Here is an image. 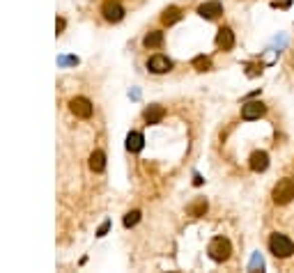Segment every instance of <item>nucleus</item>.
<instances>
[{
    "label": "nucleus",
    "mask_w": 294,
    "mask_h": 273,
    "mask_svg": "<svg viewBox=\"0 0 294 273\" xmlns=\"http://www.w3.org/2000/svg\"><path fill=\"white\" fill-rule=\"evenodd\" d=\"M269 250L273 252V257L285 259V257H289L294 252V243H292V239H287L285 234H271V239H269Z\"/></svg>",
    "instance_id": "f257e3e1"
},
{
    "label": "nucleus",
    "mask_w": 294,
    "mask_h": 273,
    "mask_svg": "<svg viewBox=\"0 0 294 273\" xmlns=\"http://www.w3.org/2000/svg\"><path fill=\"white\" fill-rule=\"evenodd\" d=\"M273 202L276 204H287L292 202L294 197V179H289V177H285V179H280L276 186H273Z\"/></svg>",
    "instance_id": "f03ea898"
},
{
    "label": "nucleus",
    "mask_w": 294,
    "mask_h": 273,
    "mask_svg": "<svg viewBox=\"0 0 294 273\" xmlns=\"http://www.w3.org/2000/svg\"><path fill=\"white\" fill-rule=\"evenodd\" d=\"M207 252H209V257H212L214 262H225V259L230 257V252H232V246H230L228 239H223V236H216V239L209 243Z\"/></svg>",
    "instance_id": "7ed1b4c3"
},
{
    "label": "nucleus",
    "mask_w": 294,
    "mask_h": 273,
    "mask_svg": "<svg viewBox=\"0 0 294 273\" xmlns=\"http://www.w3.org/2000/svg\"><path fill=\"white\" fill-rule=\"evenodd\" d=\"M71 113L76 115V117H83V120H87L90 115H92V104L87 101L85 97H76V99H71Z\"/></svg>",
    "instance_id": "20e7f679"
},
{
    "label": "nucleus",
    "mask_w": 294,
    "mask_h": 273,
    "mask_svg": "<svg viewBox=\"0 0 294 273\" xmlns=\"http://www.w3.org/2000/svg\"><path fill=\"white\" fill-rule=\"evenodd\" d=\"M264 113H267V106L262 104V101H248V104H244V108H241V117H244V120H257V117H262Z\"/></svg>",
    "instance_id": "39448f33"
},
{
    "label": "nucleus",
    "mask_w": 294,
    "mask_h": 273,
    "mask_svg": "<svg viewBox=\"0 0 294 273\" xmlns=\"http://www.w3.org/2000/svg\"><path fill=\"white\" fill-rule=\"evenodd\" d=\"M198 14H200L202 19L212 21V19H216V17H221V14H223V5H221L218 0H209V3H205V5L198 7Z\"/></svg>",
    "instance_id": "423d86ee"
},
{
    "label": "nucleus",
    "mask_w": 294,
    "mask_h": 273,
    "mask_svg": "<svg viewBox=\"0 0 294 273\" xmlns=\"http://www.w3.org/2000/svg\"><path fill=\"white\" fill-rule=\"evenodd\" d=\"M122 17H124V10H122V5L117 3V0H110V3L104 5V19L106 21L117 23V21H122Z\"/></svg>",
    "instance_id": "0eeeda50"
},
{
    "label": "nucleus",
    "mask_w": 294,
    "mask_h": 273,
    "mask_svg": "<svg viewBox=\"0 0 294 273\" xmlns=\"http://www.w3.org/2000/svg\"><path fill=\"white\" fill-rule=\"evenodd\" d=\"M147 67H150V71H154V74H166V71L173 69V62H170L166 55H154V58H150Z\"/></svg>",
    "instance_id": "6e6552de"
},
{
    "label": "nucleus",
    "mask_w": 294,
    "mask_h": 273,
    "mask_svg": "<svg viewBox=\"0 0 294 273\" xmlns=\"http://www.w3.org/2000/svg\"><path fill=\"white\" fill-rule=\"evenodd\" d=\"M248 165H251L253 172H264L269 165V156L267 152H253L251 154V161H248Z\"/></svg>",
    "instance_id": "1a4fd4ad"
},
{
    "label": "nucleus",
    "mask_w": 294,
    "mask_h": 273,
    "mask_svg": "<svg viewBox=\"0 0 294 273\" xmlns=\"http://www.w3.org/2000/svg\"><path fill=\"white\" fill-rule=\"evenodd\" d=\"M216 46L218 49H223V51H230L234 46V35L230 28H221L216 35Z\"/></svg>",
    "instance_id": "9d476101"
},
{
    "label": "nucleus",
    "mask_w": 294,
    "mask_h": 273,
    "mask_svg": "<svg viewBox=\"0 0 294 273\" xmlns=\"http://www.w3.org/2000/svg\"><path fill=\"white\" fill-rule=\"evenodd\" d=\"M164 115H166V110L161 106H150L145 110V122L147 124H159V122L164 120Z\"/></svg>",
    "instance_id": "9b49d317"
},
{
    "label": "nucleus",
    "mask_w": 294,
    "mask_h": 273,
    "mask_svg": "<svg viewBox=\"0 0 294 273\" xmlns=\"http://www.w3.org/2000/svg\"><path fill=\"white\" fill-rule=\"evenodd\" d=\"M142 145H145V140H142V136L138 131H131L129 136H126V149H129V152H140Z\"/></svg>",
    "instance_id": "f8f14e48"
},
{
    "label": "nucleus",
    "mask_w": 294,
    "mask_h": 273,
    "mask_svg": "<svg viewBox=\"0 0 294 273\" xmlns=\"http://www.w3.org/2000/svg\"><path fill=\"white\" fill-rule=\"evenodd\" d=\"M142 44H145L147 49H159V46L164 44V33H159V30H152L150 35H145Z\"/></svg>",
    "instance_id": "ddd939ff"
},
{
    "label": "nucleus",
    "mask_w": 294,
    "mask_h": 273,
    "mask_svg": "<svg viewBox=\"0 0 294 273\" xmlns=\"http://www.w3.org/2000/svg\"><path fill=\"white\" fill-rule=\"evenodd\" d=\"M182 19V12L177 10V7H168V10H164V14H161V21L166 23V26H173V23H177Z\"/></svg>",
    "instance_id": "4468645a"
},
{
    "label": "nucleus",
    "mask_w": 294,
    "mask_h": 273,
    "mask_svg": "<svg viewBox=\"0 0 294 273\" xmlns=\"http://www.w3.org/2000/svg\"><path fill=\"white\" fill-rule=\"evenodd\" d=\"M90 168L94 170V172H101V170L106 168V154L104 152H94L92 156H90Z\"/></svg>",
    "instance_id": "2eb2a0df"
},
{
    "label": "nucleus",
    "mask_w": 294,
    "mask_h": 273,
    "mask_svg": "<svg viewBox=\"0 0 294 273\" xmlns=\"http://www.w3.org/2000/svg\"><path fill=\"white\" fill-rule=\"evenodd\" d=\"M205 211H207V202H205V200H198L196 204H191L189 207L191 216H205Z\"/></svg>",
    "instance_id": "dca6fc26"
},
{
    "label": "nucleus",
    "mask_w": 294,
    "mask_h": 273,
    "mask_svg": "<svg viewBox=\"0 0 294 273\" xmlns=\"http://www.w3.org/2000/svg\"><path fill=\"white\" fill-rule=\"evenodd\" d=\"M193 67H196L198 71H207L209 67H212V60H209V58H205V55H200V58H196V60H193Z\"/></svg>",
    "instance_id": "f3484780"
},
{
    "label": "nucleus",
    "mask_w": 294,
    "mask_h": 273,
    "mask_svg": "<svg viewBox=\"0 0 294 273\" xmlns=\"http://www.w3.org/2000/svg\"><path fill=\"white\" fill-rule=\"evenodd\" d=\"M138 220H140V211H129L124 216V225H126V227H133Z\"/></svg>",
    "instance_id": "a211bd4d"
},
{
    "label": "nucleus",
    "mask_w": 294,
    "mask_h": 273,
    "mask_svg": "<svg viewBox=\"0 0 294 273\" xmlns=\"http://www.w3.org/2000/svg\"><path fill=\"white\" fill-rule=\"evenodd\" d=\"M58 65H78V60H76V58H60V60H58Z\"/></svg>",
    "instance_id": "6ab92c4d"
},
{
    "label": "nucleus",
    "mask_w": 294,
    "mask_h": 273,
    "mask_svg": "<svg viewBox=\"0 0 294 273\" xmlns=\"http://www.w3.org/2000/svg\"><path fill=\"white\" fill-rule=\"evenodd\" d=\"M108 227H110V223H104L101 227H99V236H104L106 232H108Z\"/></svg>",
    "instance_id": "aec40b11"
}]
</instances>
